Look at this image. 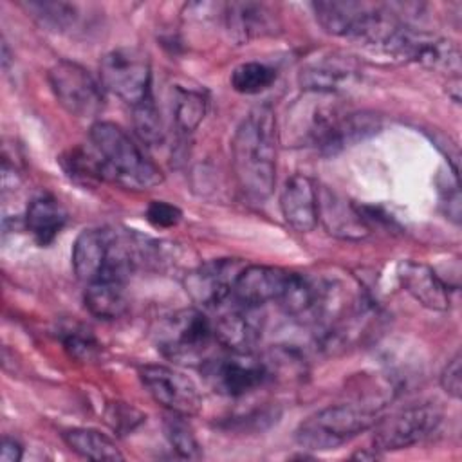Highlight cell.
I'll return each instance as SVG.
<instances>
[{
	"instance_id": "obj_1",
	"label": "cell",
	"mask_w": 462,
	"mask_h": 462,
	"mask_svg": "<svg viewBox=\"0 0 462 462\" xmlns=\"http://www.w3.org/2000/svg\"><path fill=\"white\" fill-rule=\"evenodd\" d=\"M233 171L242 193L263 202L276 182V126L267 105L253 108L238 125L231 141Z\"/></svg>"
},
{
	"instance_id": "obj_2",
	"label": "cell",
	"mask_w": 462,
	"mask_h": 462,
	"mask_svg": "<svg viewBox=\"0 0 462 462\" xmlns=\"http://www.w3.org/2000/svg\"><path fill=\"white\" fill-rule=\"evenodd\" d=\"M139 262V235L90 227L83 229L72 245V269L87 285L94 282L126 283Z\"/></svg>"
},
{
	"instance_id": "obj_3",
	"label": "cell",
	"mask_w": 462,
	"mask_h": 462,
	"mask_svg": "<svg viewBox=\"0 0 462 462\" xmlns=\"http://www.w3.org/2000/svg\"><path fill=\"white\" fill-rule=\"evenodd\" d=\"M105 180L130 189H150L162 182V171L116 123L96 121L88 132Z\"/></svg>"
},
{
	"instance_id": "obj_4",
	"label": "cell",
	"mask_w": 462,
	"mask_h": 462,
	"mask_svg": "<svg viewBox=\"0 0 462 462\" xmlns=\"http://www.w3.org/2000/svg\"><path fill=\"white\" fill-rule=\"evenodd\" d=\"M379 410L363 401L327 406L307 417L296 428L294 439L301 448L310 451L336 449L374 428L379 420Z\"/></svg>"
},
{
	"instance_id": "obj_5",
	"label": "cell",
	"mask_w": 462,
	"mask_h": 462,
	"mask_svg": "<svg viewBox=\"0 0 462 462\" xmlns=\"http://www.w3.org/2000/svg\"><path fill=\"white\" fill-rule=\"evenodd\" d=\"M153 337L157 350L179 365H202L217 341L213 321L195 307L162 316L157 321Z\"/></svg>"
},
{
	"instance_id": "obj_6",
	"label": "cell",
	"mask_w": 462,
	"mask_h": 462,
	"mask_svg": "<svg viewBox=\"0 0 462 462\" xmlns=\"http://www.w3.org/2000/svg\"><path fill=\"white\" fill-rule=\"evenodd\" d=\"M105 90L135 106L152 96V69L148 56L137 47H116L99 61Z\"/></svg>"
},
{
	"instance_id": "obj_7",
	"label": "cell",
	"mask_w": 462,
	"mask_h": 462,
	"mask_svg": "<svg viewBox=\"0 0 462 462\" xmlns=\"http://www.w3.org/2000/svg\"><path fill=\"white\" fill-rule=\"evenodd\" d=\"M58 103L74 117L92 119L105 108L103 85L79 63L60 60L47 74Z\"/></svg>"
},
{
	"instance_id": "obj_8",
	"label": "cell",
	"mask_w": 462,
	"mask_h": 462,
	"mask_svg": "<svg viewBox=\"0 0 462 462\" xmlns=\"http://www.w3.org/2000/svg\"><path fill=\"white\" fill-rule=\"evenodd\" d=\"M440 422L442 411L437 404H410L374 424V448L381 453L410 448L433 435Z\"/></svg>"
},
{
	"instance_id": "obj_9",
	"label": "cell",
	"mask_w": 462,
	"mask_h": 462,
	"mask_svg": "<svg viewBox=\"0 0 462 462\" xmlns=\"http://www.w3.org/2000/svg\"><path fill=\"white\" fill-rule=\"evenodd\" d=\"M200 370L209 388L226 397H242L269 379L265 361L253 352L227 350L222 356L208 357Z\"/></svg>"
},
{
	"instance_id": "obj_10",
	"label": "cell",
	"mask_w": 462,
	"mask_h": 462,
	"mask_svg": "<svg viewBox=\"0 0 462 462\" xmlns=\"http://www.w3.org/2000/svg\"><path fill=\"white\" fill-rule=\"evenodd\" d=\"M139 377L153 401L170 413L191 417L200 411V392L186 374L166 365H144L139 370Z\"/></svg>"
},
{
	"instance_id": "obj_11",
	"label": "cell",
	"mask_w": 462,
	"mask_h": 462,
	"mask_svg": "<svg viewBox=\"0 0 462 462\" xmlns=\"http://www.w3.org/2000/svg\"><path fill=\"white\" fill-rule=\"evenodd\" d=\"M245 265L235 258H218L193 269L184 278V289L204 309L218 310L231 300V289Z\"/></svg>"
},
{
	"instance_id": "obj_12",
	"label": "cell",
	"mask_w": 462,
	"mask_h": 462,
	"mask_svg": "<svg viewBox=\"0 0 462 462\" xmlns=\"http://www.w3.org/2000/svg\"><path fill=\"white\" fill-rule=\"evenodd\" d=\"M291 271L271 265H245L236 276L231 300L236 305L260 309L269 301H278Z\"/></svg>"
},
{
	"instance_id": "obj_13",
	"label": "cell",
	"mask_w": 462,
	"mask_h": 462,
	"mask_svg": "<svg viewBox=\"0 0 462 462\" xmlns=\"http://www.w3.org/2000/svg\"><path fill=\"white\" fill-rule=\"evenodd\" d=\"M222 14L229 38L236 43L273 36L282 27L278 13L262 2H231Z\"/></svg>"
},
{
	"instance_id": "obj_14",
	"label": "cell",
	"mask_w": 462,
	"mask_h": 462,
	"mask_svg": "<svg viewBox=\"0 0 462 462\" xmlns=\"http://www.w3.org/2000/svg\"><path fill=\"white\" fill-rule=\"evenodd\" d=\"M218 318L213 321L217 343L233 352H253L262 334L258 309L242 307L233 301L222 305Z\"/></svg>"
},
{
	"instance_id": "obj_15",
	"label": "cell",
	"mask_w": 462,
	"mask_h": 462,
	"mask_svg": "<svg viewBox=\"0 0 462 462\" xmlns=\"http://www.w3.org/2000/svg\"><path fill=\"white\" fill-rule=\"evenodd\" d=\"M280 209L285 222L298 233H310L319 222L318 186L303 173L289 177L280 193Z\"/></svg>"
},
{
	"instance_id": "obj_16",
	"label": "cell",
	"mask_w": 462,
	"mask_h": 462,
	"mask_svg": "<svg viewBox=\"0 0 462 462\" xmlns=\"http://www.w3.org/2000/svg\"><path fill=\"white\" fill-rule=\"evenodd\" d=\"M318 202L319 220L330 235L348 240H361L370 233V224L363 213V208L345 200L327 188H318Z\"/></svg>"
},
{
	"instance_id": "obj_17",
	"label": "cell",
	"mask_w": 462,
	"mask_h": 462,
	"mask_svg": "<svg viewBox=\"0 0 462 462\" xmlns=\"http://www.w3.org/2000/svg\"><path fill=\"white\" fill-rule=\"evenodd\" d=\"M357 78L356 65L346 58H318L305 63L298 72V81L303 90L312 94H327L334 96L348 85H352Z\"/></svg>"
},
{
	"instance_id": "obj_18",
	"label": "cell",
	"mask_w": 462,
	"mask_h": 462,
	"mask_svg": "<svg viewBox=\"0 0 462 462\" xmlns=\"http://www.w3.org/2000/svg\"><path fill=\"white\" fill-rule=\"evenodd\" d=\"M397 276L404 291L422 307L430 310L449 307V289L430 265L408 260L399 265Z\"/></svg>"
},
{
	"instance_id": "obj_19",
	"label": "cell",
	"mask_w": 462,
	"mask_h": 462,
	"mask_svg": "<svg viewBox=\"0 0 462 462\" xmlns=\"http://www.w3.org/2000/svg\"><path fill=\"white\" fill-rule=\"evenodd\" d=\"M375 4L368 2H314L310 4L318 23L334 36L356 40Z\"/></svg>"
},
{
	"instance_id": "obj_20",
	"label": "cell",
	"mask_w": 462,
	"mask_h": 462,
	"mask_svg": "<svg viewBox=\"0 0 462 462\" xmlns=\"http://www.w3.org/2000/svg\"><path fill=\"white\" fill-rule=\"evenodd\" d=\"M69 215L65 208L52 195H38L34 197L23 217L25 229L31 233L38 245H49L56 240L60 231L65 227Z\"/></svg>"
},
{
	"instance_id": "obj_21",
	"label": "cell",
	"mask_w": 462,
	"mask_h": 462,
	"mask_svg": "<svg viewBox=\"0 0 462 462\" xmlns=\"http://www.w3.org/2000/svg\"><path fill=\"white\" fill-rule=\"evenodd\" d=\"M126 283L121 282H94L88 283L83 294L87 310L99 319H117L128 309L125 291Z\"/></svg>"
},
{
	"instance_id": "obj_22",
	"label": "cell",
	"mask_w": 462,
	"mask_h": 462,
	"mask_svg": "<svg viewBox=\"0 0 462 462\" xmlns=\"http://www.w3.org/2000/svg\"><path fill=\"white\" fill-rule=\"evenodd\" d=\"M65 444L88 460H123L116 442L94 428H72L63 431Z\"/></svg>"
},
{
	"instance_id": "obj_23",
	"label": "cell",
	"mask_w": 462,
	"mask_h": 462,
	"mask_svg": "<svg viewBox=\"0 0 462 462\" xmlns=\"http://www.w3.org/2000/svg\"><path fill=\"white\" fill-rule=\"evenodd\" d=\"M208 108L206 96L195 88L175 87L171 99L173 126L180 135L191 134L204 119Z\"/></svg>"
},
{
	"instance_id": "obj_24",
	"label": "cell",
	"mask_w": 462,
	"mask_h": 462,
	"mask_svg": "<svg viewBox=\"0 0 462 462\" xmlns=\"http://www.w3.org/2000/svg\"><path fill=\"white\" fill-rule=\"evenodd\" d=\"M32 20L52 32L72 31L79 23V7L69 2H25L22 4Z\"/></svg>"
},
{
	"instance_id": "obj_25",
	"label": "cell",
	"mask_w": 462,
	"mask_h": 462,
	"mask_svg": "<svg viewBox=\"0 0 462 462\" xmlns=\"http://www.w3.org/2000/svg\"><path fill=\"white\" fill-rule=\"evenodd\" d=\"M276 70L260 61H245L233 69L229 83L240 94H260L273 85Z\"/></svg>"
},
{
	"instance_id": "obj_26",
	"label": "cell",
	"mask_w": 462,
	"mask_h": 462,
	"mask_svg": "<svg viewBox=\"0 0 462 462\" xmlns=\"http://www.w3.org/2000/svg\"><path fill=\"white\" fill-rule=\"evenodd\" d=\"M134 130L146 146H161L164 143L162 119L152 96L134 106Z\"/></svg>"
},
{
	"instance_id": "obj_27",
	"label": "cell",
	"mask_w": 462,
	"mask_h": 462,
	"mask_svg": "<svg viewBox=\"0 0 462 462\" xmlns=\"http://www.w3.org/2000/svg\"><path fill=\"white\" fill-rule=\"evenodd\" d=\"M188 417L170 413L164 419V433L170 442V446L177 451L180 458H200V444L189 428V424L184 420Z\"/></svg>"
},
{
	"instance_id": "obj_28",
	"label": "cell",
	"mask_w": 462,
	"mask_h": 462,
	"mask_svg": "<svg viewBox=\"0 0 462 462\" xmlns=\"http://www.w3.org/2000/svg\"><path fill=\"white\" fill-rule=\"evenodd\" d=\"M105 419L114 431H117L119 435H126L134 431L146 417L126 402H112L106 408Z\"/></svg>"
},
{
	"instance_id": "obj_29",
	"label": "cell",
	"mask_w": 462,
	"mask_h": 462,
	"mask_svg": "<svg viewBox=\"0 0 462 462\" xmlns=\"http://www.w3.org/2000/svg\"><path fill=\"white\" fill-rule=\"evenodd\" d=\"M97 341L88 330L72 328L63 336V348L78 361H90L97 354Z\"/></svg>"
},
{
	"instance_id": "obj_30",
	"label": "cell",
	"mask_w": 462,
	"mask_h": 462,
	"mask_svg": "<svg viewBox=\"0 0 462 462\" xmlns=\"http://www.w3.org/2000/svg\"><path fill=\"white\" fill-rule=\"evenodd\" d=\"M180 209L164 200H152L146 208V220L155 227H173L180 222Z\"/></svg>"
},
{
	"instance_id": "obj_31",
	"label": "cell",
	"mask_w": 462,
	"mask_h": 462,
	"mask_svg": "<svg viewBox=\"0 0 462 462\" xmlns=\"http://www.w3.org/2000/svg\"><path fill=\"white\" fill-rule=\"evenodd\" d=\"M440 386L451 399H460L462 395V356L455 352V356L444 365L440 372Z\"/></svg>"
},
{
	"instance_id": "obj_32",
	"label": "cell",
	"mask_w": 462,
	"mask_h": 462,
	"mask_svg": "<svg viewBox=\"0 0 462 462\" xmlns=\"http://www.w3.org/2000/svg\"><path fill=\"white\" fill-rule=\"evenodd\" d=\"M23 455L22 444L13 437H4L0 446V460L2 462H20Z\"/></svg>"
},
{
	"instance_id": "obj_33",
	"label": "cell",
	"mask_w": 462,
	"mask_h": 462,
	"mask_svg": "<svg viewBox=\"0 0 462 462\" xmlns=\"http://www.w3.org/2000/svg\"><path fill=\"white\" fill-rule=\"evenodd\" d=\"M18 180H20V175H18L14 164H11L7 161V157H4V161H2V188H4V191L14 189Z\"/></svg>"
},
{
	"instance_id": "obj_34",
	"label": "cell",
	"mask_w": 462,
	"mask_h": 462,
	"mask_svg": "<svg viewBox=\"0 0 462 462\" xmlns=\"http://www.w3.org/2000/svg\"><path fill=\"white\" fill-rule=\"evenodd\" d=\"M379 457H381V451H377L375 448H372V451L361 449V451L352 455V458H357V460H374V458H379Z\"/></svg>"
}]
</instances>
